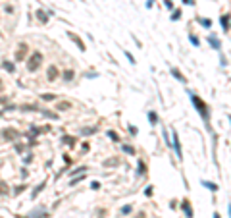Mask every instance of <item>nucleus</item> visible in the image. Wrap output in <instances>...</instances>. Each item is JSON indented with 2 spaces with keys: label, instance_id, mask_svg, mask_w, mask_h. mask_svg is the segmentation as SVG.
Listing matches in <instances>:
<instances>
[{
  "label": "nucleus",
  "instance_id": "1",
  "mask_svg": "<svg viewBox=\"0 0 231 218\" xmlns=\"http://www.w3.org/2000/svg\"><path fill=\"white\" fill-rule=\"evenodd\" d=\"M189 97H191V102H193L194 106H196V110H199V114L202 116V120H204V124H206V127H208V124H210V108H208V104L202 101L200 97H196V95L193 93V91H189Z\"/></svg>",
  "mask_w": 231,
  "mask_h": 218
},
{
  "label": "nucleus",
  "instance_id": "2",
  "mask_svg": "<svg viewBox=\"0 0 231 218\" xmlns=\"http://www.w3.org/2000/svg\"><path fill=\"white\" fill-rule=\"evenodd\" d=\"M41 62H42V54H41V52H33V56L29 58V62H27V70L29 71H37L39 66H41Z\"/></svg>",
  "mask_w": 231,
  "mask_h": 218
},
{
  "label": "nucleus",
  "instance_id": "3",
  "mask_svg": "<svg viewBox=\"0 0 231 218\" xmlns=\"http://www.w3.org/2000/svg\"><path fill=\"white\" fill-rule=\"evenodd\" d=\"M171 145H173V149H175V154L177 158H183V153H181V143H179V135H177V131H173V141H171Z\"/></svg>",
  "mask_w": 231,
  "mask_h": 218
},
{
  "label": "nucleus",
  "instance_id": "4",
  "mask_svg": "<svg viewBox=\"0 0 231 218\" xmlns=\"http://www.w3.org/2000/svg\"><path fill=\"white\" fill-rule=\"evenodd\" d=\"M27 52H29V47L25 45V42L18 45V52H15V60H23V58L27 56Z\"/></svg>",
  "mask_w": 231,
  "mask_h": 218
},
{
  "label": "nucleus",
  "instance_id": "5",
  "mask_svg": "<svg viewBox=\"0 0 231 218\" xmlns=\"http://www.w3.org/2000/svg\"><path fill=\"white\" fill-rule=\"evenodd\" d=\"M68 37H69V39H71V41H73L75 45L79 47V50H85V42L81 41V39H79L77 35H75V33H68Z\"/></svg>",
  "mask_w": 231,
  "mask_h": 218
},
{
  "label": "nucleus",
  "instance_id": "6",
  "mask_svg": "<svg viewBox=\"0 0 231 218\" xmlns=\"http://www.w3.org/2000/svg\"><path fill=\"white\" fill-rule=\"evenodd\" d=\"M56 77H58V68H56V66H50L48 71H46V79H48V81H54Z\"/></svg>",
  "mask_w": 231,
  "mask_h": 218
},
{
  "label": "nucleus",
  "instance_id": "7",
  "mask_svg": "<svg viewBox=\"0 0 231 218\" xmlns=\"http://www.w3.org/2000/svg\"><path fill=\"white\" fill-rule=\"evenodd\" d=\"M208 42L212 45V48H216V50H220L222 48V42H220V39L214 37V35H208Z\"/></svg>",
  "mask_w": 231,
  "mask_h": 218
},
{
  "label": "nucleus",
  "instance_id": "8",
  "mask_svg": "<svg viewBox=\"0 0 231 218\" xmlns=\"http://www.w3.org/2000/svg\"><path fill=\"white\" fill-rule=\"evenodd\" d=\"M220 23H222V27H223V33H227L229 31V16L223 14L222 18H220Z\"/></svg>",
  "mask_w": 231,
  "mask_h": 218
},
{
  "label": "nucleus",
  "instance_id": "9",
  "mask_svg": "<svg viewBox=\"0 0 231 218\" xmlns=\"http://www.w3.org/2000/svg\"><path fill=\"white\" fill-rule=\"evenodd\" d=\"M171 75H173V77H175L177 79V81H181V83H185V81H187V79H185V75L183 74H181V71L179 70H177V68H171Z\"/></svg>",
  "mask_w": 231,
  "mask_h": 218
},
{
  "label": "nucleus",
  "instance_id": "10",
  "mask_svg": "<svg viewBox=\"0 0 231 218\" xmlns=\"http://www.w3.org/2000/svg\"><path fill=\"white\" fill-rule=\"evenodd\" d=\"M137 174H139V176H144V174H146V168H144L143 160H139V162H137Z\"/></svg>",
  "mask_w": 231,
  "mask_h": 218
},
{
  "label": "nucleus",
  "instance_id": "11",
  "mask_svg": "<svg viewBox=\"0 0 231 218\" xmlns=\"http://www.w3.org/2000/svg\"><path fill=\"white\" fill-rule=\"evenodd\" d=\"M62 141H64L65 145H69V147H73V145H75V137H71V135H64Z\"/></svg>",
  "mask_w": 231,
  "mask_h": 218
},
{
  "label": "nucleus",
  "instance_id": "12",
  "mask_svg": "<svg viewBox=\"0 0 231 218\" xmlns=\"http://www.w3.org/2000/svg\"><path fill=\"white\" fill-rule=\"evenodd\" d=\"M183 210H185V214L189 218H193V210H191V205H189V201H183Z\"/></svg>",
  "mask_w": 231,
  "mask_h": 218
},
{
  "label": "nucleus",
  "instance_id": "13",
  "mask_svg": "<svg viewBox=\"0 0 231 218\" xmlns=\"http://www.w3.org/2000/svg\"><path fill=\"white\" fill-rule=\"evenodd\" d=\"M73 77H75V71L73 70H65L64 71V79H65V81H71Z\"/></svg>",
  "mask_w": 231,
  "mask_h": 218
},
{
  "label": "nucleus",
  "instance_id": "14",
  "mask_svg": "<svg viewBox=\"0 0 231 218\" xmlns=\"http://www.w3.org/2000/svg\"><path fill=\"white\" fill-rule=\"evenodd\" d=\"M4 137H6V139H15V137H18V131H14V130H6L4 131Z\"/></svg>",
  "mask_w": 231,
  "mask_h": 218
},
{
  "label": "nucleus",
  "instance_id": "15",
  "mask_svg": "<svg viewBox=\"0 0 231 218\" xmlns=\"http://www.w3.org/2000/svg\"><path fill=\"white\" fill-rule=\"evenodd\" d=\"M148 120H150V124H152V125H156V122H158V114H156V112H148Z\"/></svg>",
  "mask_w": 231,
  "mask_h": 218
},
{
  "label": "nucleus",
  "instance_id": "16",
  "mask_svg": "<svg viewBox=\"0 0 231 218\" xmlns=\"http://www.w3.org/2000/svg\"><path fill=\"white\" fill-rule=\"evenodd\" d=\"M202 185L208 187L210 191H218V185H216V183H212V181H202Z\"/></svg>",
  "mask_w": 231,
  "mask_h": 218
},
{
  "label": "nucleus",
  "instance_id": "17",
  "mask_svg": "<svg viewBox=\"0 0 231 218\" xmlns=\"http://www.w3.org/2000/svg\"><path fill=\"white\" fill-rule=\"evenodd\" d=\"M37 18L41 19L42 23H46V21H48V18H46V14H44V12H42V10H37Z\"/></svg>",
  "mask_w": 231,
  "mask_h": 218
},
{
  "label": "nucleus",
  "instance_id": "18",
  "mask_svg": "<svg viewBox=\"0 0 231 218\" xmlns=\"http://www.w3.org/2000/svg\"><path fill=\"white\" fill-rule=\"evenodd\" d=\"M94 131H96V127H83V130H81V135H92Z\"/></svg>",
  "mask_w": 231,
  "mask_h": 218
},
{
  "label": "nucleus",
  "instance_id": "19",
  "mask_svg": "<svg viewBox=\"0 0 231 218\" xmlns=\"http://www.w3.org/2000/svg\"><path fill=\"white\" fill-rule=\"evenodd\" d=\"M108 137H110V139H112V141H120V135L116 133V131H114V130H108Z\"/></svg>",
  "mask_w": 231,
  "mask_h": 218
},
{
  "label": "nucleus",
  "instance_id": "20",
  "mask_svg": "<svg viewBox=\"0 0 231 218\" xmlns=\"http://www.w3.org/2000/svg\"><path fill=\"white\" fill-rule=\"evenodd\" d=\"M44 185H46V181H42L41 185H37V189H35V191H33V193H31V197H33V199H35V197H37V195H39V191H42V187H44Z\"/></svg>",
  "mask_w": 231,
  "mask_h": 218
},
{
  "label": "nucleus",
  "instance_id": "21",
  "mask_svg": "<svg viewBox=\"0 0 231 218\" xmlns=\"http://www.w3.org/2000/svg\"><path fill=\"white\" fill-rule=\"evenodd\" d=\"M0 195H8V185L0 180Z\"/></svg>",
  "mask_w": 231,
  "mask_h": 218
},
{
  "label": "nucleus",
  "instance_id": "22",
  "mask_svg": "<svg viewBox=\"0 0 231 218\" xmlns=\"http://www.w3.org/2000/svg\"><path fill=\"white\" fill-rule=\"evenodd\" d=\"M199 23H200V25H204V27H208V29H210V25H212V21H210V19H202V18H199Z\"/></svg>",
  "mask_w": 231,
  "mask_h": 218
},
{
  "label": "nucleus",
  "instance_id": "23",
  "mask_svg": "<svg viewBox=\"0 0 231 218\" xmlns=\"http://www.w3.org/2000/svg\"><path fill=\"white\" fill-rule=\"evenodd\" d=\"M4 70H8V71H10V74H12V71H14V70H15V66H14V64H12V62H4Z\"/></svg>",
  "mask_w": 231,
  "mask_h": 218
},
{
  "label": "nucleus",
  "instance_id": "24",
  "mask_svg": "<svg viewBox=\"0 0 231 218\" xmlns=\"http://www.w3.org/2000/svg\"><path fill=\"white\" fill-rule=\"evenodd\" d=\"M123 153H127V154H135V149L131 147V145H123Z\"/></svg>",
  "mask_w": 231,
  "mask_h": 218
},
{
  "label": "nucleus",
  "instance_id": "25",
  "mask_svg": "<svg viewBox=\"0 0 231 218\" xmlns=\"http://www.w3.org/2000/svg\"><path fill=\"white\" fill-rule=\"evenodd\" d=\"M118 162H120L118 158H110V160H106V162H104V166H116Z\"/></svg>",
  "mask_w": 231,
  "mask_h": 218
},
{
  "label": "nucleus",
  "instance_id": "26",
  "mask_svg": "<svg viewBox=\"0 0 231 218\" xmlns=\"http://www.w3.org/2000/svg\"><path fill=\"white\" fill-rule=\"evenodd\" d=\"M171 19H173V21H177V19H181V10H175V12L171 14Z\"/></svg>",
  "mask_w": 231,
  "mask_h": 218
},
{
  "label": "nucleus",
  "instance_id": "27",
  "mask_svg": "<svg viewBox=\"0 0 231 218\" xmlns=\"http://www.w3.org/2000/svg\"><path fill=\"white\" fill-rule=\"evenodd\" d=\"M42 98H44V101H54L56 98V95H52V93H44V95H41Z\"/></svg>",
  "mask_w": 231,
  "mask_h": 218
},
{
  "label": "nucleus",
  "instance_id": "28",
  "mask_svg": "<svg viewBox=\"0 0 231 218\" xmlns=\"http://www.w3.org/2000/svg\"><path fill=\"white\" fill-rule=\"evenodd\" d=\"M65 108H71V104L69 102H60L58 104V110H65Z\"/></svg>",
  "mask_w": 231,
  "mask_h": 218
},
{
  "label": "nucleus",
  "instance_id": "29",
  "mask_svg": "<svg viewBox=\"0 0 231 218\" xmlns=\"http://www.w3.org/2000/svg\"><path fill=\"white\" fill-rule=\"evenodd\" d=\"M189 41L193 42L194 47H199V45H200V41H199V39H196V37H194V35H189Z\"/></svg>",
  "mask_w": 231,
  "mask_h": 218
},
{
  "label": "nucleus",
  "instance_id": "30",
  "mask_svg": "<svg viewBox=\"0 0 231 218\" xmlns=\"http://www.w3.org/2000/svg\"><path fill=\"white\" fill-rule=\"evenodd\" d=\"M129 212H131V207H129V205L121 207V214H129Z\"/></svg>",
  "mask_w": 231,
  "mask_h": 218
},
{
  "label": "nucleus",
  "instance_id": "31",
  "mask_svg": "<svg viewBox=\"0 0 231 218\" xmlns=\"http://www.w3.org/2000/svg\"><path fill=\"white\" fill-rule=\"evenodd\" d=\"M125 56H127V60H129L131 64H135V58H133V56H131V52H125Z\"/></svg>",
  "mask_w": 231,
  "mask_h": 218
},
{
  "label": "nucleus",
  "instance_id": "32",
  "mask_svg": "<svg viewBox=\"0 0 231 218\" xmlns=\"http://www.w3.org/2000/svg\"><path fill=\"white\" fill-rule=\"evenodd\" d=\"M91 187H92V189H100V183H98V181H92Z\"/></svg>",
  "mask_w": 231,
  "mask_h": 218
},
{
  "label": "nucleus",
  "instance_id": "33",
  "mask_svg": "<svg viewBox=\"0 0 231 218\" xmlns=\"http://www.w3.org/2000/svg\"><path fill=\"white\" fill-rule=\"evenodd\" d=\"M164 2H166V8H173V2H171V0H164Z\"/></svg>",
  "mask_w": 231,
  "mask_h": 218
},
{
  "label": "nucleus",
  "instance_id": "34",
  "mask_svg": "<svg viewBox=\"0 0 231 218\" xmlns=\"http://www.w3.org/2000/svg\"><path fill=\"white\" fill-rule=\"evenodd\" d=\"M129 133H133V135H137V127H131V125H129Z\"/></svg>",
  "mask_w": 231,
  "mask_h": 218
},
{
  "label": "nucleus",
  "instance_id": "35",
  "mask_svg": "<svg viewBox=\"0 0 231 218\" xmlns=\"http://www.w3.org/2000/svg\"><path fill=\"white\" fill-rule=\"evenodd\" d=\"M152 2H154V0H148V2H146V8H150V6H152Z\"/></svg>",
  "mask_w": 231,
  "mask_h": 218
},
{
  "label": "nucleus",
  "instance_id": "36",
  "mask_svg": "<svg viewBox=\"0 0 231 218\" xmlns=\"http://www.w3.org/2000/svg\"><path fill=\"white\" fill-rule=\"evenodd\" d=\"M137 218H144V212H139V214H137Z\"/></svg>",
  "mask_w": 231,
  "mask_h": 218
},
{
  "label": "nucleus",
  "instance_id": "37",
  "mask_svg": "<svg viewBox=\"0 0 231 218\" xmlns=\"http://www.w3.org/2000/svg\"><path fill=\"white\" fill-rule=\"evenodd\" d=\"M185 4H193V0H183Z\"/></svg>",
  "mask_w": 231,
  "mask_h": 218
},
{
  "label": "nucleus",
  "instance_id": "38",
  "mask_svg": "<svg viewBox=\"0 0 231 218\" xmlns=\"http://www.w3.org/2000/svg\"><path fill=\"white\" fill-rule=\"evenodd\" d=\"M214 218H222V216H220V214H218V212H216V214H214Z\"/></svg>",
  "mask_w": 231,
  "mask_h": 218
}]
</instances>
